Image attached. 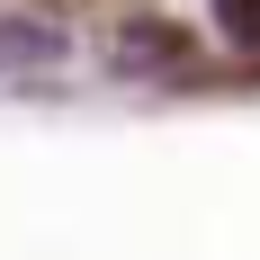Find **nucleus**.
Returning a JSON list of instances; mask_svg holds the SVG:
<instances>
[{"label":"nucleus","mask_w":260,"mask_h":260,"mask_svg":"<svg viewBox=\"0 0 260 260\" xmlns=\"http://www.w3.org/2000/svg\"><path fill=\"white\" fill-rule=\"evenodd\" d=\"M180 36H161V27H144V36H135V27H126V63H180Z\"/></svg>","instance_id":"7ed1b4c3"},{"label":"nucleus","mask_w":260,"mask_h":260,"mask_svg":"<svg viewBox=\"0 0 260 260\" xmlns=\"http://www.w3.org/2000/svg\"><path fill=\"white\" fill-rule=\"evenodd\" d=\"M215 27L234 45H260V0H215Z\"/></svg>","instance_id":"f03ea898"},{"label":"nucleus","mask_w":260,"mask_h":260,"mask_svg":"<svg viewBox=\"0 0 260 260\" xmlns=\"http://www.w3.org/2000/svg\"><path fill=\"white\" fill-rule=\"evenodd\" d=\"M54 54H63V36H54V27H0V63H54Z\"/></svg>","instance_id":"f257e3e1"}]
</instances>
